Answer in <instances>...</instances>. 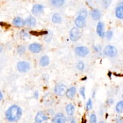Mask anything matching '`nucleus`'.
<instances>
[{
	"label": "nucleus",
	"mask_w": 123,
	"mask_h": 123,
	"mask_svg": "<svg viewBox=\"0 0 123 123\" xmlns=\"http://www.w3.org/2000/svg\"><path fill=\"white\" fill-rule=\"evenodd\" d=\"M54 92L58 96H62L67 92V86L64 84H62V83L57 84L54 87Z\"/></svg>",
	"instance_id": "obj_4"
},
{
	"label": "nucleus",
	"mask_w": 123,
	"mask_h": 123,
	"mask_svg": "<svg viewBox=\"0 0 123 123\" xmlns=\"http://www.w3.org/2000/svg\"><path fill=\"white\" fill-rule=\"evenodd\" d=\"M93 108V103H92V100L91 99H89L88 102L86 103V109L87 110H90L92 109Z\"/></svg>",
	"instance_id": "obj_29"
},
{
	"label": "nucleus",
	"mask_w": 123,
	"mask_h": 123,
	"mask_svg": "<svg viewBox=\"0 0 123 123\" xmlns=\"http://www.w3.org/2000/svg\"><path fill=\"white\" fill-rule=\"evenodd\" d=\"M12 24L17 27H23L25 25V21H24L22 18L21 17H16V18L13 19L12 21Z\"/></svg>",
	"instance_id": "obj_13"
},
{
	"label": "nucleus",
	"mask_w": 123,
	"mask_h": 123,
	"mask_svg": "<svg viewBox=\"0 0 123 123\" xmlns=\"http://www.w3.org/2000/svg\"><path fill=\"white\" fill-rule=\"evenodd\" d=\"M105 36H106L107 39L110 40V39L112 38V36H113V32H112V31H108L105 33Z\"/></svg>",
	"instance_id": "obj_27"
},
{
	"label": "nucleus",
	"mask_w": 123,
	"mask_h": 123,
	"mask_svg": "<svg viewBox=\"0 0 123 123\" xmlns=\"http://www.w3.org/2000/svg\"><path fill=\"white\" fill-rule=\"evenodd\" d=\"M25 50H26V48H25L24 45H20L17 48V53H19L20 55H22L25 53Z\"/></svg>",
	"instance_id": "obj_25"
},
{
	"label": "nucleus",
	"mask_w": 123,
	"mask_h": 123,
	"mask_svg": "<svg viewBox=\"0 0 123 123\" xmlns=\"http://www.w3.org/2000/svg\"><path fill=\"white\" fill-rule=\"evenodd\" d=\"M81 37V33L80 30L76 27H73L70 31V39L71 41L76 42V41L79 40Z\"/></svg>",
	"instance_id": "obj_3"
},
{
	"label": "nucleus",
	"mask_w": 123,
	"mask_h": 123,
	"mask_svg": "<svg viewBox=\"0 0 123 123\" xmlns=\"http://www.w3.org/2000/svg\"><path fill=\"white\" fill-rule=\"evenodd\" d=\"M39 64L42 67H46L49 64V57L47 56V55H44V56L41 57L40 59H39Z\"/></svg>",
	"instance_id": "obj_18"
},
{
	"label": "nucleus",
	"mask_w": 123,
	"mask_h": 123,
	"mask_svg": "<svg viewBox=\"0 0 123 123\" xmlns=\"http://www.w3.org/2000/svg\"><path fill=\"white\" fill-rule=\"evenodd\" d=\"M116 120H117V123H122V117H117Z\"/></svg>",
	"instance_id": "obj_32"
},
{
	"label": "nucleus",
	"mask_w": 123,
	"mask_h": 123,
	"mask_svg": "<svg viewBox=\"0 0 123 123\" xmlns=\"http://www.w3.org/2000/svg\"><path fill=\"white\" fill-rule=\"evenodd\" d=\"M71 123H76V122L75 120H72V121L71 122Z\"/></svg>",
	"instance_id": "obj_36"
},
{
	"label": "nucleus",
	"mask_w": 123,
	"mask_h": 123,
	"mask_svg": "<svg viewBox=\"0 0 123 123\" xmlns=\"http://www.w3.org/2000/svg\"><path fill=\"white\" fill-rule=\"evenodd\" d=\"M17 67L19 71L21 72H27L30 71L31 69V66H30V63L28 62L22 61V62H19L17 65Z\"/></svg>",
	"instance_id": "obj_6"
},
{
	"label": "nucleus",
	"mask_w": 123,
	"mask_h": 123,
	"mask_svg": "<svg viewBox=\"0 0 123 123\" xmlns=\"http://www.w3.org/2000/svg\"><path fill=\"white\" fill-rule=\"evenodd\" d=\"M67 118L62 113H57L52 119V123H66Z\"/></svg>",
	"instance_id": "obj_9"
},
{
	"label": "nucleus",
	"mask_w": 123,
	"mask_h": 123,
	"mask_svg": "<svg viewBox=\"0 0 123 123\" xmlns=\"http://www.w3.org/2000/svg\"><path fill=\"white\" fill-rule=\"evenodd\" d=\"M20 35H21V37L24 39H27L30 38V34L27 32L26 31H25V30H22V31H21V33H20Z\"/></svg>",
	"instance_id": "obj_24"
},
{
	"label": "nucleus",
	"mask_w": 123,
	"mask_h": 123,
	"mask_svg": "<svg viewBox=\"0 0 123 123\" xmlns=\"http://www.w3.org/2000/svg\"><path fill=\"white\" fill-rule=\"evenodd\" d=\"M21 115H22L21 108L19 106L15 104L9 107L8 109L6 111V113H5L7 120L11 122H17L21 117Z\"/></svg>",
	"instance_id": "obj_1"
},
{
	"label": "nucleus",
	"mask_w": 123,
	"mask_h": 123,
	"mask_svg": "<svg viewBox=\"0 0 123 123\" xmlns=\"http://www.w3.org/2000/svg\"><path fill=\"white\" fill-rule=\"evenodd\" d=\"M80 94L84 98H85V87H82V88L80 90Z\"/></svg>",
	"instance_id": "obj_30"
},
{
	"label": "nucleus",
	"mask_w": 123,
	"mask_h": 123,
	"mask_svg": "<svg viewBox=\"0 0 123 123\" xmlns=\"http://www.w3.org/2000/svg\"><path fill=\"white\" fill-rule=\"evenodd\" d=\"M49 120V116L44 111H39L35 116V121L37 123H43Z\"/></svg>",
	"instance_id": "obj_2"
},
{
	"label": "nucleus",
	"mask_w": 123,
	"mask_h": 123,
	"mask_svg": "<svg viewBox=\"0 0 123 123\" xmlns=\"http://www.w3.org/2000/svg\"><path fill=\"white\" fill-rule=\"evenodd\" d=\"M25 24L30 27H34L36 25V19L34 17H29L28 18L25 20Z\"/></svg>",
	"instance_id": "obj_19"
},
{
	"label": "nucleus",
	"mask_w": 123,
	"mask_h": 123,
	"mask_svg": "<svg viewBox=\"0 0 123 123\" xmlns=\"http://www.w3.org/2000/svg\"><path fill=\"white\" fill-rule=\"evenodd\" d=\"M89 53H90V49L85 46H78L75 49V53L79 57H85Z\"/></svg>",
	"instance_id": "obj_5"
},
{
	"label": "nucleus",
	"mask_w": 123,
	"mask_h": 123,
	"mask_svg": "<svg viewBox=\"0 0 123 123\" xmlns=\"http://www.w3.org/2000/svg\"><path fill=\"white\" fill-rule=\"evenodd\" d=\"M115 14H116V17L119 19H122L123 18V6L122 4L118 5L116 8V11H115Z\"/></svg>",
	"instance_id": "obj_15"
},
{
	"label": "nucleus",
	"mask_w": 123,
	"mask_h": 123,
	"mask_svg": "<svg viewBox=\"0 0 123 123\" xmlns=\"http://www.w3.org/2000/svg\"><path fill=\"white\" fill-rule=\"evenodd\" d=\"M78 16L79 17H83V18H86L87 16H88V12H87L86 9L81 8L78 11Z\"/></svg>",
	"instance_id": "obj_22"
},
{
	"label": "nucleus",
	"mask_w": 123,
	"mask_h": 123,
	"mask_svg": "<svg viewBox=\"0 0 123 123\" xmlns=\"http://www.w3.org/2000/svg\"><path fill=\"white\" fill-rule=\"evenodd\" d=\"M76 87H71V88H69L66 92L67 98H73L75 97V95H76Z\"/></svg>",
	"instance_id": "obj_14"
},
{
	"label": "nucleus",
	"mask_w": 123,
	"mask_h": 123,
	"mask_svg": "<svg viewBox=\"0 0 123 123\" xmlns=\"http://www.w3.org/2000/svg\"><path fill=\"white\" fill-rule=\"evenodd\" d=\"M52 21L55 24H59L62 21V17L58 13H54L52 17Z\"/></svg>",
	"instance_id": "obj_20"
},
{
	"label": "nucleus",
	"mask_w": 123,
	"mask_h": 123,
	"mask_svg": "<svg viewBox=\"0 0 123 123\" xmlns=\"http://www.w3.org/2000/svg\"><path fill=\"white\" fill-rule=\"evenodd\" d=\"M66 112L68 116L71 117L75 112V106L71 104H67L66 106Z\"/></svg>",
	"instance_id": "obj_17"
},
{
	"label": "nucleus",
	"mask_w": 123,
	"mask_h": 123,
	"mask_svg": "<svg viewBox=\"0 0 123 123\" xmlns=\"http://www.w3.org/2000/svg\"><path fill=\"white\" fill-rule=\"evenodd\" d=\"M32 13L36 17H39L43 12V6L41 4H35L32 7Z\"/></svg>",
	"instance_id": "obj_8"
},
{
	"label": "nucleus",
	"mask_w": 123,
	"mask_h": 123,
	"mask_svg": "<svg viewBox=\"0 0 123 123\" xmlns=\"http://www.w3.org/2000/svg\"><path fill=\"white\" fill-rule=\"evenodd\" d=\"M91 17H92L93 20L94 21H98L101 17V12L98 9H94L91 12Z\"/></svg>",
	"instance_id": "obj_16"
},
{
	"label": "nucleus",
	"mask_w": 123,
	"mask_h": 123,
	"mask_svg": "<svg viewBox=\"0 0 123 123\" xmlns=\"http://www.w3.org/2000/svg\"><path fill=\"white\" fill-rule=\"evenodd\" d=\"M52 4L56 7H61L62 6L64 5L65 3V1H62V0H53L51 1Z\"/></svg>",
	"instance_id": "obj_21"
},
{
	"label": "nucleus",
	"mask_w": 123,
	"mask_h": 123,
	"mask_svg": "<svg viewBox=\"0 0 123 123\" xmlns=\"http://www.w3.org/2000/svg\"><path fill=\"white\" fill-rule=\"evenodd\" d=\"M3 93H2V91L0 90V101H1L2 99H3Z\"/></svg>",
	"instance_id": "obj_33"
},
{
	"label": "nucleus",
	"mask_w": 123,
	"mask_h": 123,
	"mask_svg": "<svg viewBox=\"0 0 123 123\" xmlns=\"http://www.w3.org/2000/svg\"><path fill=\"white\" fill-rule=\"evenodd\" d=\"M75 24H76V28L80 29L85 26L86 21H85V18H83V17H79L78 16L76 18V20H75Z\"/></svg>",
	"instance_id": "obj_11"
},
{
	"label": "nucleus",
	"mask_w": 123,
	"mask_h": 123,
	"mask_svg": "<svg viewBox=\"0 0 123 123\" xmlns=\"http://www.w3.org/2000/svg\"><path fill=\"white\" fill-rule=\"evenodd\" d=\"M76 67H77V69H78L79 71H82L85 69V63L83 62L82 61L78 62V63H77V65H76Z\"/></svg>",
	"instance_id": "obj_26"
},
{
	"label": "nucleus",
	"mask_w": 123,
	"mask_h": 123,
	"mask_svg": "<svg viewBox=\"0 0 123 123\" xmlns=\"http://www.w3.org/2000/svg\"><path fill=\"white\" fill-rule=\"evenodd\" d=\"M35 98H38V91H36V92H35Z\"/></svg>",
	"instance_id": "obj_35"
},
{
	"label": "nucleus",
	"mask_w": 123,
	"mask_h": 123,
	"mask_svg": "<svg viewBox=\"0 0 123 123\" xmlns=\"http://www.w3.org/2000/svg\"><path fill=\"white\" fill-rule=\"evenodd\" d=\"M116 111H117V112H118V113H122V112H123V102L122 101L118 102V104H117Z\"/></svg>",
	"instance_id": "obj_23"
},
{
	"label": "nucleus",
	"mask_w": 123,
	"mask_h": 123,
	"mask_svg": "<svg viewBox=\"0 0 123 123\" xmlns=\"http://www.w3.org/2000/svg\"><path fill=\"white\" fill-rule=\"evenodd\" d=\"M90 123H97V117L95 114H91L90 117Z\"/></svg>",
	"instance_id": "obj_28"
},
{
	"label": "nucleus",
	"mask_w": 123,
	"mask_h": 123,
	"mask_svg": "<svg viewBox=\"0 0 123 123\" xmlns=\"http://www.w3.org/2000/svg\"><path fill=\"white\" fill-rule=\"evenodd\" d=\"M117 53V50L116 48L114 46H112V45H108V46L105 47L104 54L107 55V56L112 57L116 56Z\"/></svg>",
	"instance_id": "obj_7"
},
{
	"label": "nucleus",
	"mask_w": 123,
	"mask_h": 123,
	"mask_svg": "<svg viewBox=\"0 0 123 123\" xmlns=\"http://www.w3.org/2000/svg\"><path fill=\"white\" fill-rule=\"evenodd\" d=\"M97 34L101 38H104L105 36V32H104V24L102 21H99L97 25Z\"/></svg>",
	"instance_id": "obj_12"
},
{
	"label": "nucleus",
	"mask_w": 123,
	"mask_h": 123,
	"mask_svg": "<svg viewBox=\"0 0 123 123\" xmlns=\"http://www.w3.org/2000/svg\"><path fill=\"white\" fill-rule=\"evenodd\" d=\"M28 49L31 53H38L40 52L41 49H42V46H41V44H39L38 43H33L29 45Z\"/></svg>",
	"instance_id": "obj_10"
},
{
	"label": "nucleus",
	"mask_w": 123,
	"mask_h": 123,
	"mask_svg": "<svg viewBox=\"0 0 123 123\" xmlns=\"http://www.w3.org/2000/svg\"><path fill=\"white\" fill-rule=\"evenodd\" d=\"M3 46H2V45L0 44V53H1L2 52H3Z\"/></svg>",
	"instance_id": "obj_34"
},
{
	"label": "nucleus",
	"mask_w": 123,
	"mask_h": 123,
	"mask_svg": "<svg viewBox=\"0 0 123 123\" xmlns=\"http://www.w3.org/2000/svg\"><path fill=\"white\" fill-rule=\"evenodd\" d=\"M94 49L96 52H99V51L101 50V46L100 45H96V46H94Z\"/></svg>",
	"instance_id": "obj_31"
},
{
	"label": "nucleus",
	"mask_w": 123,
	"mask_h": 123,
	"mask_svg": "<svg viewBox=\"0 0 123 123\" xmlns=\"http://www.w3.org/2000/svg\"><path fill=\"white\" fill-rule=\"evenodd\" d=\"M99 123H104V122H100Z\"/></svg>",
	"instance_id": "obj_37"
}]
</instances>
